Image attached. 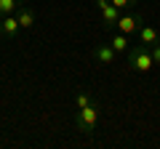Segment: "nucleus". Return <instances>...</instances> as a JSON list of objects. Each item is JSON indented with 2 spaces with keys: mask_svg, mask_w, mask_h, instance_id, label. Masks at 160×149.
Masks as SVG:
<instances>
[{
  "mask_svg": "<svg viewBox=\"0 0 160 149\" xmlns=\"http://www.w3.org/2000/svg\"><path fill=\"white\" fill-rule=\"evenodd\" d=\"M126 61H128V67L136 69V72H149V69H155V61H152V56H149V48H147V46H133V48H128Z\"/></svg>",
  "mask_w": 160,
  "mask_h": 149,
  "instance_id": "1",
  "label": "nucleus"
},
{
  "mask_svg": "<svg viewBox=\"0 0 160 149\" xmlns=\"http://www.w3.org/2000/svg\"><path fill=\"white\" fill-rule=\"evenodd\" d=\"M75 125H78L83 133H93L96 131V125H99V107H96V101L88 104V107H80L78 112H75Z\"/></svg>",
  "mask_w": 160,
  "mask_h": 149,
  "instance_id": "2",
  "label": "nucleus"
},
{
  "mask_svg": "<svg viewBox=\"0 0 160 149\" xmlns=\"http://www.w3.org/2000/svg\"><path fill=\"white\" fill-rule=\"evenodd\" d=\"M144 24V16L142 13H120V19H118V32H123V35H133V32H139V27Z\"/></svg>",
  "mask_w": 160,
  "mask_h": 149,
  "instance_id": "3",
  "label": "nucleus"
},
{
  "mask_svg": "<svg viewBox=\"0 0 160 149\" xmlns=\"http://www.w3.org/2000/svg\"><path fill=\"white\" fill-rule=\"evenodd\" d=\"M19 32H22V24H19L16 13L0 16V37H3V40H16Z\"/></svg>",
  "mask_w": 160,
  "mask_h": 149,
  "instance_id": "4",
  "label": "nucleus"
},
{
  "mask_svg": "<svg viewBox=\"0 0 160 149\" xmlns=\"http://www.w3.org/2000/svg\"><path fill=\"white\" fill-rule=\"evenodd\" d=\"M91 56H93L96 64H104V67H112V64L118 61V51H115L109 43H107V46H93Z\"/></svg>",
  "mask_w": 160,
  "mask_h": 149,
  "instance_id": "5",
  "label": "nucleus"
},
{
  "mask_svg": "<svg viewBox=\"0 0 160 149\" xmlns=\"http://www.w3.org/2000/svg\"><path fill=\"white\" fill-rule=\"evenodd\" d=\"M16 19H19V24H22V29H32L35 24H38V13H35L32 6H27V0L16 8Z\"/></svg>",
  "mask_w": 160,
  "mask_h": 149,
  "instance_id": "6",
  "label": "nucleus"
},
{
  "mask_svg": "<svg viewBox=\"0 0 160 149\" xmlns=\"http://www.w3.org/2000/svg\"><path fill=\"white\" fill-rule=\"evenodd\" d=\"M99 13H102V22H104V27H115L123 11H120V8H115L112 3H99Z\"/></svg>",
  "mask_w": 160,
  "mask_h": 149,
  "instance_id": "7",
  "label": "nucleus"
},
{
  "mask_svg": "<svg viewBox=\"0 0 160 149\" xmlns=\"http://www.w3.org/2000/svg\"><path fill=\"white\" fill-rule=\"evenodd\" d=\"M136 35H139V43H142V46H155V43H160V32L155 27H147V24H142Z\"/></svg>",
  "mask_w": 160,
  "mask_h": 149,
  "instance_id": "8",
  "label": "nucleus"
},
{
  "mask_svg": "<svg viewBox=\"0 0 160 149\" xmlns=\"http://www.w3.org/2000/svg\"><path fill=\"white\" fill-rule=\"evenodd\" d=\"M109 46L118 51V56L120 53H126L128 51V35H123V32H118V35H112V40H109Z\"/></svg>",
  "mask_w": 160,
  "mask_h": 149,
  "instance_id": "9",
  "label": "nucleus"
},
{
  "mask_svg": "<svg viewBox=\"0 0 160 149\" xmlns=\"http://www.w3.org/2000/svg\"><path fill=\"white\" fill-rule=\"evenodd\" d=\"M24 0H0V16H8V13H16V8L22 6Z\"/></svg>",
  "mask_w": 160,
  "mask_h": 149,
  "instance_id": "10",
  "label": "nucleus"
},
{
  "mask_svg": "<svg viewBox=\"0 0 160 149\" xmlns=\"http://www.w3.org/2000/svg\"><path fill=\"white\" fill-rule=\"evenodd\" d=\"M88 104H93V96H91V93H88V91H78V93H75V107H88Z\"/></svg>",
  "mask_w": 160,
  "mask_h": 149,
  "instance_id": "11",
  "label": "nucleus"
},
{
  "mask_svg": "<svg viewBox=\"0 0 160 149\" xmlns=\"http://www.w3.org/2000/svg\"><path fill=\"white\" fill-rule=\"evenodd\" d=\"M109 3H112L115 8H120V11H128V8H133L139 3V0H109Z\"/></svg>",
  "mask_w": 160,
  "mask_h": 149,
  "instance_id": "12",
  "label": "nucleus"
},
{
  "mask_svg": "<svg viewBox=\"0 0 160 149\" xmlns=\"http://www.w3.org/2000/svg\"><path fill=\"white\" fill-rule=\"evenodd\" d=\"M149 48V56H152L155 67H160V43H155V46H147Z\"/></svg>",
  "mask_w": 160,
  "mask_h": 149,
  "instance_id": "13",
  "label": "nucleus"
},
{
  "mask_svg": "<svg viewBox=\"0 0 160 149\" xmlns=\"http://www.w3.org/2000/svg\"><path fill=\"white\" fill-rule=\"evenodd\" d=\"M99 3H109V0H96V6H99Z\"/></svg>",
  "mask_w": 160,
  "mask_h": 149,
  "instance_id": "14",
  "label": "nucleus"
}]
</instances>
